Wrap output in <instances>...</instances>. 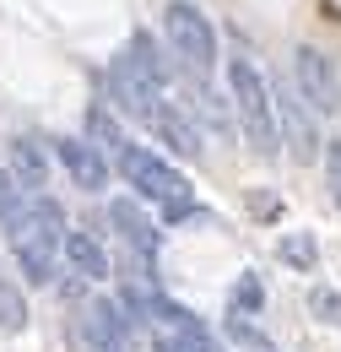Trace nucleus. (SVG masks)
<instances>
[{"label":"nucleus","mask_w":341,"mask_h":352,"mask_svg":"<svg viewBox=\"0 0 341 352\" xmlns=\"http://www.w3.org/2000/svg\"><path fill=\"white\" fill-rule=\"evenodd\" d=\"M6 239H11V250H16L22 271H28L33 282H49V276H54V255H60V244H65L60 201H49V195H28L22 217L6 228Z\"/></svg>","instance_id":"1"},{"label":"nucleus","mask_w":341,"mask_h":352,"mask_svg":"<svg viewBox=\"0 0 341 352\" xmlns=\"http://www.w3.org/2000/svg\"><path fill=\"white\" fill-rule=\"evenodd\" d=\"M228 92H233V114H239V125H244V135H250V146L265 152V157H276V146H282L276 98H271V82L260 76L255 60H244V54L228 60Z\"/></svg>","instance_id":"2"},{"label":"nucleus","mask_w":341,"mask_h":352,"mask_svg":"<svg viewBox=\"0 0 341 352\" xmlns=\"http://www.w3.org/2000/svg\"><path fill=\"white\" fill-rule=\"evenodd\" d=\"M163 38H168V49L179 54L184 71L206 76L217 65V28L195 0H168L163 6Z\"/></svg>","instance_id":"3"},{"label":"nucleus","mask_w":341,"mask_h":352,"mask_svg":"<svg viewBox=\"0 0 341 352\" xmlns=\"http://www.w3.org/2000/svg\"><path fill=\"white\" fill-rule=\"evenodd\" d=\"M120 174L130 179V190L141 195V201H157V206H179V201H190V179L179 174L173 163H163L157 152H146V146H130L120 152Z\"/></svg>","instance_id":"4"},{"label":"nucleus","mask_w":341,"mask_h":352,"mask_svg":"<svg viewBox=\"0 0 341 352\" xmlns=\"http://www.w3.org/2000/svg\"><path fill=\"white\" fill-rule=\"evenodd\" d=\"M109 92H114V103L125 109L130 120H152L157 109H163V82L152 76V71H141L135 60H130V49L114 54V65H109Z\"/></svg>","instance_id":"5"},{"label":"nucleus","mask_w":341,"mask_h":352,"mask_svg":"<svg viewBox=\"0 0 341 352\" xmlns=\"http://www.w3.org/2000/svg\"><path fill=\"white\" fill-rule=\"evenodd\" d=\"M293 76H298V92L309 109H320V114H336L341 109V82H336V65L320 54V49L303 44L293 54Z\"/></svg>","instance_id":"6"},{"label":"nucleus","mask_w":341,"mask_h":352,"mask_svg":"<svg viewBox=\"0 0 341 352\" xmlns=\"http://www.w3.org/2000/svg\"><path fill=\"white\" fill-rule=\"evenodd\" d=\"M271 98H276V131L287 141V152L298 163H314L320 157V135H314V120L303 114V98H293V92H271Z\"/></svg>","instance_id":"7"},{"label":"nucleus","mask_w":341,"mask_h":352,"mask_svg":"<svg viewBox=\"0 0 341 352\" xmlns=\"http://www.w3.org/2000/svg\"><path fill=\"white\" fill-rule=\"evenodd\" d=\"M54 152H60V163H65V174L82 184L87 195H98L103 184H109V163H103V152L92 146V141H76V135H60L54 141Z\"/></svg>","instance_id":"8"},{"label":"nucleus","mask_w":341,"mask_h":352,"mask_svg":"<svg viewBox=\"0 0 341 352\" xmlns=\"http://www.w3.org/2000/svg\"><path fill=\"white\" fill-rule=\"evenodd\" d=\"M11 179L28 195H43V184H49V152L33 135H11Z\"/></svg>","instance_id":"9"},{"label":"nucleus","mask_w":341,"mask_h":352,"mask_svg":"<svg viewBox=\"0 0 341 352\" xmlns=\"http://www.w3.org/2000/svg\"><path fill=\"white\" fill-rule=\"evenodd\" d=\"M60 255H65V265H71L76 276H87V282H103V276L114 271V265H109V250H103L92 233H65Z\"/></svg>","instance_id":"10"},{"label":"nucleus","mask_w":341,"mask_h":352,"mask_svg":"<svg viewBox=\"0 0 341 352\" xmlns=\"http://www.w3.org/2000/svg\"><path fill=\"white\" fill-rule=\"evenodd\" d=\"M109 217H114V228L125 233V244H130V250H141V261H157L163 239H157V228L141 217V212H135L130 201H114V206H109Z\"/></svg>","instance_id":"11"},{"label":"nucleus","mask_w":341,"mask_h":352,"mask_svg":"<svg viewBox=\"0 0 341 352\" xmlns=\"http://www.w3.org/2000/svg\"><path fill=\"white\" fill-rule=\"evenodd\" d=\"M146 125L163 135V141H173V146H179L184 157H201V135H195V125H190V120H184L179 109H168V103H163V109H157V114H152Z\"/></svg>","instance_id":"12"},{"label":"nucleus","mask_w":341,"mask_h":352,"mask_svg":"<svg viewBox=\"0 0 341 352\" xmlns=\"http://www.w3.org/2000/svg\"><path fill=\"white\" fill-rule=\"evenodd\" d=\"M0 331H28V298H22V287L16 282H6L0 276Z\"/></svg>","instance_id":"13"},{"label":"nucleus","mask_w":341,"mask_h":352,"mask_svg":"<svg viewBox=\"0 0 341 352\" xmlns=\"http://www.w3.org/2000/svg\"><path fill=\"white\" fill-rule=\"evenodd\" d=\"M276 255L293 265V271H314V261H320V244H314V233H287V239L276 244Z\"/></svg>","instance_id":"14"},{"label":"nucleus","mask_w":341,"mask_h":352,"mask_svg":"<svg viewBox=\"0 0 341 352\" xmlns=\"http://www.w3.org/2000/svg\"><path fill=\"white\" fill-rule=\"evenodd\" d=\"M260 309H265V287H260L255 271H244L233 282V314H260Z\"/></svg>","instance_id":"15"},{"label":"nucleus","mask_w":341,"mask_h":352,"mask_svg":"<svg viewBox=\"0 0 341 352\" xmlns=\"http://www.w3.org/2000/svg\"><path fill=\"white\" fill-rule=\"evenodd\" d=\"M22 206H28V190L11 174H0V228H11V222L22 217Z\"/></svg>","instance_id":"16"},{"label":"nucleus","mask_w":341,"mask_h":352,"mask_svg":"<svg viewBox=\"0 0 341 352\" xmlns=\"http://www.w3.org/2000/svg\"><path fill=\"white\" fill-rule=\"evenodd\" d=\"M87 135H98L92 146H120V152H125V131H120L103 109H87Z\"/></svg>","instance_id":"17"},{"label":"nucleus","mask_w":341,"mask_h":352,"mask_svg":"<svg viewBox=\"0 0 341 352\" xmlns=\"http://www.w3.org/2000/svg\"><path fill=\"white\" fill-rule=\"evenodd\" d=\"M228 336H239V342H244L250 352H271V342H265V331H260V325L250 320V314H233V320H228Z\"/></svg>","instance_id":"18"},{"label":"nucleus","mask_w":341,"mask_h":352,"mask_svg":"<svg viewBox=\"0 0 341 352\" xmlns=\"http://www.w3.org/2000/svg\"><path fill=\"white\" fill-rule=\"evenodd\" d=\"M309 309H314V320L341 325V293L336 287H314V293H309Z\"/></svg>","instance_id":"19"},{"label":"nucleus","mask_w":341,"mask_h":352,"mask_svg":"<svg viewBox=\"0 0 341 352\" xmlns=\"http://www.w3.org/2000/svg\"><path fill=\"white\" fill-rule=\"evenodd\" d=\"M331 184H336V195H341V146H331Z\"/></svg>","instance_id":"20"}]
</instances>
